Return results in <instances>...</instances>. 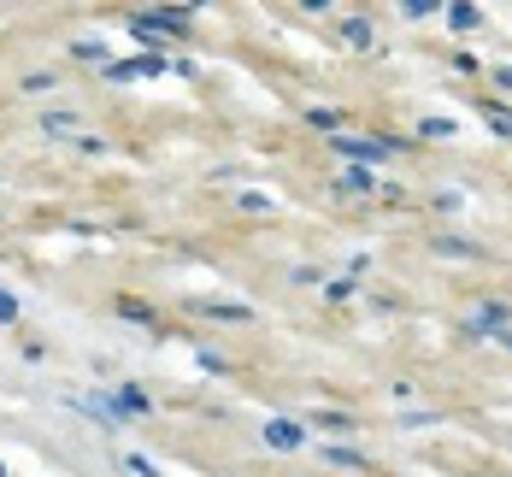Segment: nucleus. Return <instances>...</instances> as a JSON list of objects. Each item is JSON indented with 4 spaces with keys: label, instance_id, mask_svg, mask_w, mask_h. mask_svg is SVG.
Listing matches in <instances>:
<instances>
[{
    "label": "nucleus",
    "instance_id": "f257e3e1",
    "mask_svg": "<svg viewBox=\"0 0 512 477\" xmlns=\"http://www.w3.org/2000/svg\"><path fill=\"white\" fill-rule=\"evenodd\" d=\"M201 6H142L130 12V36L142 42V53H159V42H183L189 36V18Z\"/></svg>",
    "mask_w": 512,
    "mask_h": 477
},
{
    "label": "nucleus",
    "instance_id": "f03ea898",
    "mask_svg": "<svg viewBox=\"0 0 512 477\" xmlns=\"http://www.w3.org/2000/svg\"><path fill=\"white\" fill-rule=\"evenodd\" d=\"M495 330H512V301L507 295H483V301L471 307V318H465V336H471V342H483V336H495Z\"/></svg>",
    "mask_w": 512,
    "mask_h": 477
},
{
    "label": "nucleus",
    "instance_id": "7ed1b4c3",
    "mask_svg": "<svg viewBox=\"0 0 512 477\" xmlns=\"http://www.w3.org/2000/svg\"><path fill=\"white\" fill-rule=\"evenodd\" d=\"M165 71H171L165 53H130V59H112L101 77L106 83H148V77H165Z\"/></svg>",
    "mask_w": 512,
    "mask_h": 477
},
{
    "label": "nucleus",
    "instance_id": "20e7f679",
    "mask_svg": "<svg viewBox=\"0 0 512 477\" xmlns=\"http://www.w3.org/2000/svg\"><path fill=\"white\" fill-rule=\"evenodd\" d=\"M330 154L348 159V165H359V171H377V165L389 159V148H383L377 136H330Z\"/></svg>",
    "mask_w": 512,
    "mask_h": 477
},
{
    "label": "nucleus",
    "instance_id": "39448f33",
    "mask_svg": "<svg viewBox=\"0 0 512 477\" xmlns=\"http://www.w3.org/2000/svg\"><path fill=\"white\" fill-rule=\"evenodd\" d=\"M183 313L195 318H212V324H254V307H242V301H206V295H183Z\"/></svg>",
    "mask_w": 512,
    "mask_h": 477
},
{
    "label": "nucleus",
    "instance_id": "423d86ee",
    "mask_svg": "<svg viewBox=\"0 0 512 477\" xmlns=\"http://www.w3.org/2000/svg\"><path fill=\"white\" fill-rule=\"evenodd\" d=\"M265 448H277V454H295V448H307V424L301 419H265Z\"/></svg>",
    "mask_w": 512,
    "mask_h": 477
},
{
    "label": "nucleus",
    "instance_id": "0eeeda50",
    "mask_svg": "<svg viewBox=\"0 0 512 477\" xmlns=\"http://www.w3.org/2000/svg\"><path fill=\"white\" fill-rule=\"evenodd\" d=\"M336 36H342L354 53H371V48H377V24H371V12H342Z\"/></svg>",
    "mask_w": 512,
    "mask_h": 477
},
{
    "label": "nucleus",
    "instance_id": "6e6552de",
    "mask_svg": "<svg viewBox=\"0 0 512 477\" xmlns=\"http://www.w3.org/2000/svg\"><path fill=\"white\" fill-rule=\"evenodd\" d=\"M112 313L124 318V324H142V330L165 336V324H159V307H154V301H136V295H112Z\"/></svg>",
    "mask_w": 512,
    "mask_h": 477
},
{
    "label": "nucleus",
    "instance_id": "1a4fd4ad",
    "mask_svg": "<svg viewBox=\"0 0 512 477\" xmlns=\"http://www.w3.org/2000/svg\"><path fill=\"white\" fill-rule=\"evenodd\" d=\"M106 395H112L118 419H148V413H154V395H148L142 383H118V389H106Z\"/></svg>",
    "mask_w": 512,
    "mask_h": 477
},
{
    "label": "nucleus",
    "instance_id": "9d476101",
    "mask_svg": "<svg viewBox=\"0 0 512 477\" xmlns=\"http://www.w3.org/2000/svg\"><path fill=\"white\" fill-rule=\"evenodd\" d=\"M77 413H89V419L101 424V436H118L124 430V419H118V407H112V395L106 389H95V395H83V401H71Z\"/></svg>",
    "mask_w": 512,
    "mask_h": 477
},
{
    "label": "nucleus",
    "instance_id": "9b49d317",
    "mask_svg": "<svg viewBox=\"0 0 512 477\" xmlns=\"http://www.w3.org/2000/svg\"><path fill=\"white\" fill-rule=\"evenodd\" d=\"M330 195H359V201H377V171H359V165L336 171V177H330Z\"/></svg>",
    "mask_w": 512,
    "mask_h": 477
},
{
    "label": "nucleus",
    "instance_id": "f8f14e48",
    "mask_svg": "<svg viewBox=\"0 0 512 477\" xmlns=\"http://www.w3.org/2000/svg\"><path fill=\"white\" fill-rule=\"evenodd\" d=\"M318 460H324V466H336V472H377V460H371V454H359V448H342V442H324V448H318Z\"/></svg>",
    "mask_w": 512,
    "mask_h": 477
},
{
    "label": "nucleus",
    "instance_id": "ddd939ff",
    "mask_svg": "<svg viewBox=\"0 0 512 477\" xmlns=\"http://www.w3.org/2000/svg\"><path fill=\"white\" fill-rule=\"evenodd\" d=\"M424 248H430V254H442V260H489V248H483V242H471V236H430Z\"/></svg>",
    "mask_w": 512,
    "mask_h": 477
},
{
    "label": "nucleus",
    "instance_id": "4468645a",
    "mask_svg": "<svg viewBox=\"0 0 512 477\" xmlns=\"http://www.w3.org/2000/svg\"><path fill=\"white\" fill-rule=\"evenodd\" d=\"M442 18H448V30H454V36L483 30V6H477V0H442Z\"/></svg>",
    "mask_w": 512,
    "mask_h": 477
},
{
    "label": "nucleus",
    "instance_id": "2eb2a0df",
    "mask_svg": "<svg viewBox=\"0 0 512 477\" xmlns=\"http://www.w3.org/2000/svg\"><path fill=\"white\" fill-rule=\"evenodd\" d=\"M477 112H483V124H489L501 142H512V101H501V95H477Z\"/></svg>",
    "mask_w": 512,
    "mask_h": 477
},
{
    "label": "nucleus",
    "instance_id": "dca6fc26",
    "mask_svg": "<svg viewBox=\"0 0 512 477\" xmlns=\"http://www.w3.org/2000/svg\"><path fill=\"white\" fill-rule=\"evenodd\" d=\"M312 424L330 430V436H359V419L354 413H342V407H312Z\"/></svg>",
    "mask_w": 512,
    "mask_h": 477
},
{
    "label": "nucleus",
    "instance_id": "f3484780",
    "mask_svg": "<svg viewBox=\"0 0 512 477\" xmlns=\"http://www.w3.org/2000/svg\"><path fill=\"white\" fill-rule=\"evenodd\" d=\"M454 136H460V118H448V112L418 118V142H454Z\"/></svg>",
    "mask_w": 512,
    "mask_h": 477
},
{
    "label": "nucleus",
    "instance_id": "a211bd4d",
    "mask_svg": "<svg viewBox=\"0 0 512 477\" xmlns=\"http://www.w3.org/2000/svg\"><path fill=\"white\" fill-rule=\"evenodd\" d=\"M230 207L248 212V218H271V212H277V201H271L265 189H236V195H230Z\"/></svg>",
    "mask_w": 512,
    "mask_h": 477
},
{
    "label": "nucleus",
    "instance_id": "6ab92c4d",
    "mask_svg": "<svg viewBox=\"0 0 512 477\" xmlns=\"http://www.w3.org/2000/svg\"><path fill=\"white\" fill-rule=\"evenodd\" d=\"M307 124L312 130H324V136H342L348 118H342V106H307Z\"/></svg>",
    "mask_w": 512,
    "mask_h": 477
},
{
    "label": "nucleus",
    "instance_id": "aec40b11",
    "mask_svg": "<svg viewBox=\"0 0 512 477\" xmlns=\"http://www.w3.org/2000/svg\"><path fill=\"white\" fill-rule=\"evenodd\" d=\"M318 289H324V301H330V307H348V301H359V283H354V277H324Z\"/></svg>",
    "mask_w": 512,
    "mask_h": 477
},
{
    "label": "nucleus",
    "instance_id": "412c9836",
    "mask_svg": "<svg viewBox=\"0 0 512 477\" xmlns=\"http://www.w3.org/2000/svg\"><path fill=\"white\" fill-rule=\"evenodd\" d=\"M42 130H48V136H77V106H53V112H42Z\"/></svg>",
    "mask_w": 512,
    "mask_h": 477
},
{
    "label": "nucleus",
    "instance_id": "4be33fe9",
    "mask_svg": "<svg viewBox=\"0 0 512 477\" xmlns=\"http://www.w3.org/2000/svg\"><path fill=\"white\" fill-rule=\"evenodd\" d=\"M71 59H77V65H89V71H106V65H112L106 42H71Z\"/></svg>",
    "mask_w": 512,
    "mask_h": 477
},
{
    "label": "nucleus",
    "instance_id": "5701e85b",
    "mask_svg": "<svg viewBox=\"0 0 512 477\" xmlns=\"http://www.w3.org/2000/svg\"><path fill=\"white\" fill-rule=\"evenodd\" d=\"M395 12H401V18H407V24H430V18H436V12H442V0H401V6H395Z\"/></svg>",
    "mask_w": 512,
    "mask_h": 477
},
{
    "label": "nucleus",
    "instance_id": "b1692460",
    "mask_svg": "<svg viewBox=\"0 0 512 477\" xmlns=\"http://www.w3.org/2000/svg\"><path fill=\"white\" fill-rule=\"evenodd\" d=\"M430 207H436V212H465V207H471V195H465V189H436V195H430Z\"/></svg>",
    "mask_w": 512,
    "mask_h": 477
},
{
    "label": "nucleus",
    "instance_id": "393cba45",
    "mask_svg": "<svg viewBox=\"0 0 512 477\" xmlns=\"http://www.w3.org/2000/svg\"><path fill=\"white\" fill-rule=\"evenodd\" d=\"M195 366H201L206 377H230V360H224V354H212V348H195Z\"/></svg>",
    "mask_w": 512,
    "mask_h": 477
},
{
    "label": "nucleus",
    "instance_id": "a878e982",
    "mask_svg": "<svg viewBox=\"0 0 512 477\" xmlns=\"http://www.w3.org/2000/svg\"><path fill=\"white\" fill-rule=\"evenodd\" d=\"M430 424H442V413H430V407H412V413H401V430H430Z\"/></svg>",
    "mask_w": 512,
    "mask_h": 477
},
{
    "label": "nucleus",
    "instance_id": "bb28decb",
    "mask_svg": "<svg viewBox=\"0 0 512 477\" xmlns=\"http://www.w3.org/2000/svg\"><path fill=\"white\" fill-rule=\"evenodd\" d=\"M53 89H59L53 71H30V77H24V95H53Z\"/></svg>",
    "mask_w": 512,
    "mask_h": 477
},
{
    "label": "nucleus",
    "instance_id": "cd10ccee",
    "mask_svg": "<svg viewBox=\"0 0 512 477\" xmlns=\"http://www.w3.org/2000/svg\"><path fill=\"white\" fill-rule=\"evenodd\" d=\"M448 65H454V71H460V77H477V71H483V59H477V53H471V48L448 53Z\"/></svg>",
    "mask_w": 512,
    "mask_h": 477
},
{
    "label": "nucleus",
    "instance_id": "c85d7f7f",
    "mask_svg": "<svg viewBox=\"0 0 512 477\" xmlns=\"http://www.w3.org/2000/svg\"><path fill=\"white\" fill-rule=\"evenodd\" d=\"M124 472H130V477H165L148 454H124Z\"/></svg>",
    "mask_w": 512,
    "mask_h": 477
},
{
    "label": "nucleus",
    "instance_id": "c756f323",
    "mask_svg": "<svg viewBox=\"0 0 512 477\" xmlns=\"http://www.w3.org/2000/svg\"><path fill=\"white\" fill-rule=\"evenodd\" d=\"M18 318H24L18 295H12V289H0V324H18Z\"/></svg>",
    "mask_w": 512,
    "mask_h": 477
},
{
    "label": "nucleus",
    "instance_id": "7c9ffc66",
    "mask_svg": "<svg viewBox=\"0 0 512 477\" xmlns=\"http://www.w3.org/2000/svg\"><path fill=\"white\" fill-rule=\"evenodd\" d=\"M371 307H377V313H401V295H395V289H371Z\"/></svg>",
    "mask_w": 512,
    "mask_h": 477
},
{
    "label": "nucleus",
    "instance_id": "2f4dec72",
    "mask_svg": "<svg viewBox=\"0 0 512 477\" xmlns=\"http://www.w3.org/2000/svg\"><path fill=\"white\" fill-rule=\"evenodd\" d=\"M71 154L95 159V154H106V142H101V136H77V142H71Z\"/></svg>",
    "mask_w": 512,
    "mask_h": 477
},
{
    "label": "nucleus",
    "instance_id": "473e14b6",
    "mask_svg": "<svg viewBox=\"0 0 512 477\" xmlns=\"http://www.w3.org/2000/svg\"><path fill=\"white\" fill-rule=\"evenodd\" d=\"M489 83H495V95L507 101V95H512V65H495V71H489Z\"/></svg>",
    "mask_w": 512,
    "mask_h": 477
},
{
    "label": "nucleus",
    "instance_id": "72a5a7b5",
    "mask_svg": "<svg viewBox=\"0 0 512 477\" xmlns=\"http://www.w3.org/2000/svg\"><path fill=\"white\" fill-rule=\"evenodd\" d=\"M24 360H30V366H42V360H48V342H36V336H24Z\"/></svg>",
    "mask_w": 512,
    "mask_h": 477
},
{
    "label": "nucleus",
    "instance_id": "f704fd0d",
    "mask_svg": "<svg viewBox=\"0 0 512 477\" xmlns=\"http://www.w3.org/2000/svg\"><path fill=\"white\" fill-rule=\"evenodd\" d=\"M289 283H324V271H318V265H295V271H289Z\"/></svg>",
    "mask_w": 512,
    "mask_h": 477
},
{
    "label": "nucleus",
    "instance_id": "c9c22d12",
    "mask_svg": "<svg viewBox=\"0 0 512 477\" xmlns=\"http://www.w3.org/2000/svg\"><path fill=\"white\" fill-rule=\"evenodd\" d=\"M489 342H495V348H507V354H512V330H495Z\"/></svg>",
    "mask_w": 512,
    "mask_h": 477
},
{
    "label": "nucleus",
    "instance_id": "e433bc0d",
    "mask_svg": "<svg viewBox=\"0 0 512 477\" xmlns=\"http://www.w3.org/2000/svg\"><path fill=\"white\" fill-rule=\"evenodd\" d=\"M0 477H12V472H6V466H0Z\"/></svg>",
    "mask_w": 512,
    "mask_h": 477
}]
</instances>
